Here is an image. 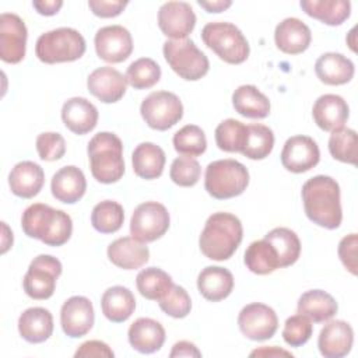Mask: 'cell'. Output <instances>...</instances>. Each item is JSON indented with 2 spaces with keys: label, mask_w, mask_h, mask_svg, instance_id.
Masks as SVG:
<instances>
[{
  "label": "cell",
  "mask_w": 358,
  "mask_h": 358,
  "mask_svg": "<svg viewBox=\"0 0 358 358\" xmlns=\"http://www.w3.org/2000/svg\"><path fill=\"white\" fill-rule=\"evenodd\" d=\"M302 201L306 217L316 225L336 229L343 221L340 186L331 176L316 175L302 186Z\"/></svg>",
  "instance_id": "6da1fadb"
},
{
  "label": "cell",
  "mask_w": 358,
  "mask_h": 358,
  "mask_svg": "<svg viewBox=\"0 0 358 358\" xmlns=\"http://www.w3.org/2000/svg\"><path fill=\"white\" fill-rule=\"evenodd\" d=\"M21 227L27 236L39 239L48 246L64 245L73 232L71 217L43 203H34L25 208Z\"/></svg>",
  "instance_id": "7a4b0ae2"
},
{
  "label": "cell",
  "mask_w": 358,
  "mask_h": 358,
  "mask_svg": "<svg viewBox=\"0 0 358 358\" xmlns=\"http://www.w3.org/2000/svg\"><path fill=\"white\" fill-rule=\"evenodd\" d=\"M243 228L241 220L231 213L211 214L199 238L201 253L211 260L222 262L229 259L241 245Z\"/></svg>",
  "instance_id": "3957f363"
},
{
  "label": "cell",
  "mask_w": 358,
  "mask_h": 358,
  "mask_svg": "<svg viewBox=\"0 0 358 358\" xmlns=\"http://www.w3.org/2000/svg\"><path fill=\"white\" fill-rule=\"evenodd\" d=\"M92 176L105 185L115 183L124 173L123 143L110 131L96 133L87 147Z\"/></svg>",
  "instance_id": "277c9868"
},
{
  "label": "cell",
  "mask_w": 358,
  "mask_h": 358,
  "mask_svg": "<svg viewBox=\"0 0 358 358\" xmlns=\"http://www.w3.org/2000/svg\"><path fill=\"white\" fill-rule=\"evenodd\" d=\"M201 39L221 60L241 64L249 57V42L242 31L227 21L208 22L201 29Z\"/></svg>",
  "instance_id": "5b68a950"
},
{
  "label": "cell",
  "mask_w": 358,
  "mask_h": 358,
  "mask_svg": "<svg viewBox=\"0 0 358 358\" xmlns=\"http://www.w3.org/2000/svg\"><path fill=\"white\" fill-rule=\"evenodd\" d=\"M249 185V172L236 159H217L207 165L204 187L210 196L225 200L242 194Z\"/></svg>",
  "instance_id": "8992f818"
},
{
  "label": "cell",
  "mask_w": 358,
  "mask_h": 358,
  "mask_svg": "<svg viewBox=\"0 0 358 358\" xmlns=\"http://www.w3.org/2000/svg\"><path fill=\"white\" fill-rule=\"evenodd\" d=\"M85 39L74 28H56L42 34L35 45L36 57L48 64L74 62L85 53Z\"/></svg>",
  "instance_id": "52a82bcc"
},
{
  "label": "cell",
  "mask_w": 358,
  "mask_h": 358,
  "mask_svg": "<svg viewBox=\"0 0 358 358\" xmlns=\"http://www.w3.org/2000/svg\"><path fill=\"white\" fill-rule=\"evenodd\" d=\"M162 52L169 67L183 80L197 81L208 73L207 56L189 38L166 41Z\"/></svg>",
  "instance_id": "ba28073f"
},
{
  "label": "cell",
  "mask_w": 358,
  "mask_h": 358,
  "mask_svg": "<svg viewBox=\"0 0 358 358\" xmlns=\"http://www.w3.org/2000/svg\"><path fill=\"white\" fill-rule=\"evenodd\" d=\"M140 113L144 122L154 130H168L183 116V105L179 96L169 91H154L143 99Z\"/></svg>",
  "instance_id": "9c48e42d"
},
{
  "label": "cell",
  "mask_w": 358,
  "mask_h": 358,
  "mask_svg": "<svg viewBox=\"0 0 358 358\" xmlns=\"http://www.w3.org/2000/svg\"><path fill=\"white\" fill-rule=\"evenodd\" d=\"M62 263L50 255L36 256L24 275L22 285L25 294L32 299H48L53 295L56 281L62 274Z\"/></svg>",
  "instance_id": "30bf717a"
},
{
  "label": "cell",
  "mask_w": 358,
  "mask_h": 358,
  "mask_svg": "<svg viewBox=\"0 0 358 358\" xmlns=\"http://www.w3.org/2000/svg\"><path fill=\"white\" fill-rule=\"evenodd\" d=\"M169 213L158 201L138 204L130 220V235L144 243L159 239L169 228Z\"/></svg>",
  "instance_id": "8fae6325"
},
{
  "label": "cell",
  "mask_w": 358,
  "mask_h": 358,
  "mask_svg": "<svg viewBox=\"0 0 358 358\" xmlns=\"http://www.w3.org/2000/svg\"><path fill=\"white\" fill-rule=\"evenodd\" d=\"M238 326L245 337L253 341L271 338L278 329V317L273 308L253 302L242 308L238 315Z\"/></svg>",
  "instance_id": "7c38bea8"
},
{
  "label": "cell",
  "mask_w": 358,
  "mask_h": 358,
  "mask_svg": "<svg viewBox=\"0 0 358 358\" xmlns=\"http://www.w3.org/2000/svg\"><path fill=\"white\" fill-rule=\"evenodd\" d=\"M28 31L21 17L13 13L0 15V57L10 64L20 63L27 50Z\"/></svg>",
  "instance_id": "4fadbf2b"
},
{
  "label": "cell",
  "mask_w": 358,
  "mask_h": 358,
  "mask_svg": "<svg viewBox=\"0 0 358 358\" xmlns=\"http://www.w3.org/2000/svg\"><path fill=\"white\" fill-rule=\"evenodd\" d=\"M95 50L99 59L108 63L124 62L133 52L130 32L122 25H106L96 31Z\"/></svg>",
  "instance_id": "5bb4252c"
},
{
  "label": "cell",
  "mask_w": 358,
  "mask_h": 358,
  "mask_svg": "<svg viewBox=\"0 0 358 358\" xmlns=\"http://www.w3.org/2000/svg\"><path fill=\"white\" fill-rule=\"evenodd\" d=\"M196 14L189 3L166 1L158 11V27L171 39H185L194 29Z\"/></svg>",
  "instance_id": "9a60e30c"
},
{
  "label": "cell",
  "mask_w": 358,
  "mask_h": 358,
  "mask_svg": "<svg viewBox=\"0 0 358 358\" xmlns=\"http://www.w3.org/2000/svg\"><path fill=\"white\" fill-rule=\"evenodd\" d=\"M320 151L316 141L309 136L289 137L281 151L282 166L294 173H302L319 164Z\"/></svg>",
  "instance_id": "2e32d148"
},
{
  "label": "cell",
  "mask_w": 358,
  "mask_h": 358,
  "mask_svg": "<svg viewBox=\"0 0 358 358\" xmlns=\"http://www.w3.org/2000/svg\"><path fill=\"white\" fill-rule=\"evenodd\" d=\"M95 315L92 302L81 295L69 298L60 309V324L66 336L78 338L85 336L94 326Z\"/></svg>",
  "instance_id": "e0dca14e"
},
{
  "label": "cell",
  "mask_w": 358,
  "mask_h": 358,
  "mask_svg": "<svg viewBox=\"0 0 358 358\" xmlns=\"http://www.w3.org/2000/svg\"><path fill=\"white\" fill-rule=\"evenodd\" d=\"M88 91L103 103H113L123 98L127 88L126 76L119 70L102 66L95 69L87 78Z\"/></svg>",
  "instance_id": "ac0fdd59"
},
{
  "label": "cell",
  "mask_w": 358,
  "mask_h": 358,
  "mask_svg": "<svg viewBox=\"0 0 358 358\" xmlns=\"http://www.w3.org/2000/svg\"><path fill=\"white\" fill-rule=\"evenodd\" d=\"M354 343V330L344 320H331L323 326L319 333L317 347L326 358L345 357Z\"/></svg>",
  "instance_id": "d6986e66"
},
{
  "label": "cell",
  "mask_w": 358,
  "mask_h": 358,
  "mask_svg": "<svg viewBox=\"0 0 358 358\" xmlns=\"http://www.w3.org/2000/svg\"><path fill=\"white\" fill-rule=\"evenodd\" d=\"M315 123L324 131L344 127L350 116V108L343 96L336 94L320 95L312 108Z\"/></svg>",
  "instance_id": "ffe728a7"
},
{
  "label": "cell",
  "mask_w": 358,
  "mask_h": 358,
  "mask_svg": "<svg viewBox=\"0 0 358 358\" xmlns=\"http://www.w3.org/2000/svg\"><path fill=\"white\" fill-rule=\"evenodd\" d=\"M274 41L281 52L287 55H299L309 48L312 32L299 18L288 17L275 27Z\"/></svg>",
  "instance_id": "44dd1931"
},
{
  "label": "cell",
  "mask_w": 358,
  "mask_h": 358,
  "mask_svg": "<svg viewBox=\"0 0 358 358\" xmlns=\"http://www.w3.org/2000/svg\"><path fill=\"white\" fill-rule=\"evenodd\" d=\"M62 120L70 131L83 136L95 129L98 123V109L88 99L73 96L63 103Z\"/></svg>",
  "instance_id": "7402d4cb"
},
{
  "label": "cell",
  "mask_w": 358,
  "mask_h": 358,
  "mask_svg": "<svg viewBox=\"0 0 358 358\" xmlns=\"http://www.w3.org/2000/svg\"><path fill=\"white\" fill-rule=\"evenodd\" d=\"M50 190L56 200L66 204H74L84 196L87 190V180L80 168L66 165L53 175Z\"/></svg>",
  "instance_id": "603a6c76"
},
{
  "label": "cell",
  "mask_w": 358,
  "mask_h": 358,
  "mask_svg": "<svg viewBox=\"0 0 358 358\" xmlns=\"http://www.w3.org/2000/svg\"><path fill=\"white\" fill-rule=\"evenodd\" d=\"M108 257L119 268L136 270L148 262L150 250L144 242L123 236L108 246Z\"/></svg>",
  "instance_id": "cb8c5ba5"
},
{
  "label": "cell",
  "mask_w": 358,
  "mask_h": 358,
  "mask_svg": "<svg viewBox=\"0 0 358 358\" xmlns=\"http://www.w3.org/2000/svg\"><path fill=\"white\" fill-rule=\"evenodd\" d=\"M45 183V172L32 161H21L14 165L8 175V186L13 194L21 199H32Z\"/></svg>",
  "instance_id": "d4e9b609"
},
{
  "label": "cell",
  "mask_w": 358,
  "mask_h": 358,
  "mask_svg": "<svg viewBox=\"0 0 358 358\" xmlns=\"http://www.w3.org/2000/svg\"><path fill=\"white\" fill-rule=\"evenodd\" d=\"M130 345L141 354H152L158 351L165 341V330L162 324L151 317H138L127 331Z\"/></svg>",
  "instance_id": "484cf974"
},
{
  "label": "cell",
  "mask_w": 358,
  "mask_h": 358,
  "mask_svg": "<svg viewBox=\"0 0 358 358\" xmlns=\"http://www.w3.org/2000/svg\"><path fill=\"white\" fill-rule=\"evenodd\" d=\"M315 73L317 78L327 85H343L351 81L355 67L347 56L336 52H327L316 60Z\"/></svg>",
  "instance_id": "4316f807"
},
{
  "label": "cell",
  "mask_w": 358,
  "mask_h": 358,
  "mask_svg": "<svg viewBox=\"0 0 358 358\" xmlns=\"http://www.w3.org/2000/svg\"><path fill=\"white\" fill-rule=\"evenodd\" d=\"M18 331L31 344L43 343L53 333V316L45 308H28L18 317Z\"/></svg>",
  "instance_id": "83f0119b"
},
{
  "label": "cell",
  "mask_w": 358,
  "mask_h": 358,
  "mask_svg": "<svg viewBox=\"0 0 358 358\" xmlns=\"http://www.w3.org/2000/svg\"><path fill=\"white\" fill-rule=\"evenodd\" d=\"M197 288L207 301H222L234 289V275L228 268L207 266L197 277Z\"/></svg>",
  "instance_id": "f1b7e54d"
},
{
  "label": "cell",
  "mask_w": 358,
  "mask_h": 358,
  "mask_svg": "<svg viewBox=\"0 0 358 358\" xmlns=\"http://www.w3.org/2000/svg\"><path fill=\"white\" fill-rule=\"evenodd\" d=\"M165 161L166 157L164 150L159 145L150 141L140 143L131 154L134 173L145 180L159 178L164 172Z\"/></svg>",
  "instance_id": "f546056e"
},
{
  "label": "cell",
  "mask_w": 358,
  "mask_h": 358,
  "mask_svg": "<svg viewBox=\"0 0 358 358\" xmlns=\"http://www.w3.org/2000/svg\"><path fill=\"white\" fill-rule=\"evenodd\" d=\"M298 313L306 316L313 323L330 320L338 310L336 299L326 291L309 289L298 299Z\"/></svg>",
  "instance_id": "4dcf8cb0"
},
{
  "label": "cell",
  "mask_w": 358,
  "mask_h": 358,
  "mask_svg": "<svg viewBox=\"0 0 358 358\" xmlns=\"http://www.w3.org/2000/svg\"><path fill=\"white\" fill-rule=\"evenodd\" d=\"M101 309L108 320L122 323L133 315L136 309V298L129 288L115 285L102 294Z\"/></svg>",
  "instance_id": "1f68e13d"
},
{
  "label": "cell",
  "mask_w": 358,
  "mask_h": 358,
  "mask_svg": "<svg viewBox=\"0 0 358 358\" xmlns=\"http://www.w3.org/2000/svg\"><path fill=\"white\" fill-rule=\"evenodd\" d=\"M232 105L239 115L250 119H263L270 113L268 98L250 84L241 85L234 91Z\"/></svg>",
  "instance_id": "d6a6232c"
},
{
  "label": "cell",
  "mask_w": 358,
  "mask_h": 358,
  "mask_svg": "<svg viewBox=\"0 0 358 358\" xmlns=\"http://www.w3.org/2000/svg\"><path fill=\"white\" fill-rule=\"evenodd\" d=\"M299 6L309 17L331 27L343 24L351 14L348 0H301Z\"/></svg>",
  "instance_id": "836d02e7"
},
{
  "label": "cell",
  "mask_w": 358,
  "mask_h": 358,
  "mask_svg": "<svg viewBox=\"0 0 358 358\" xmlns=\"http://www.w3.org/2000/svg\"><path fill=\"white\" fill-rule=\"evenodd\" d=\"M243 262L252 273L259 275L270 274L280 268L277 252L264 238L255 241L248 246Z\"/></svg>",
  "instance_id": "e575fe53"
},
{
  "label": "cell",
  "mask_w": 358,
  "mask_h": 358,
  "mask_svg": "<svg viewBox=\"0 0 358 358\" xmlns=\"http://www.w3.org/2000/svg\"><path fill=\"white\" fill-rule=\"evenodd\" d=\"M264 239L268 241L275 249L280 267H288L299 259L301 241L292 229L285 227L274 228L268 234H266Z\"/></svg>",
  "instance_id": "d590c367"
},
{
  "label": "cell",
  "mask_w": 358,
  "mask_h": 358,
  "mask_svg": "<svg viewBox=\"0 0 358 358\" xmlns=\"http://www.w3.org/2000/svg\"><path fill=\"white\" fill-rule=\"evenodd\" d=\"M136 285L144 298L150 301H159L169 292L173 282L171 275L164 270L158 267H148L143 268L137 274Z\"/></svg>",
  "instance_id": "8d00e7d4"
},
{
  "label": "cell",
  "mask_w": 358,
  "mask_h": 358,
  "mask_svg": "<svg viewBox=\"0 0 358 358\" xmlns=\"http://www.w3.org/2000/svg\"><path fill=\"white\" fill-rule=\"evenodd\" d=\"M274 147V133L268 126L253 123L248 126V137L241 154L249 159H264Z\"/></svg>",
  "instance_id": "74e56055"
},
{
  "label": "cell",
  "mask_w": 358,
  "mask_h": 358,
  "mask_svg": "<svg viewBox=\"0 0 358 358\" xmlns=\"http://www.w3.org/2000/svg\"><path fill=\"white\" fill-rule=\"evenodd\" d=\"M124 221L123 207L113 200L98 203L91 213V224L101 234H113L122 228Z\"/></svg>",
  "instance_id": "f35d334b"
},
{
  "label": "cell",
  "mask_w": 358,
  "mask_h": 358,
  "mask_svg": "<svg viewBox=\"0 0 358 358\" xmlns=\"http://www.w3.org/2000/svg\"><path fill=\"white\" fill-rule=\"evenodd\" d=\"M214 136L220 150L242 152L248 137V126L236 119H225L215 127Z\"/></svg>",
  "instance_id": "ab89813d"
},
{
  "label": "cell",
  "mask_w": 358,
  "mask_h": 358,
  "mask_svg": "<svg viewBox=\"0 0 358 358\" xmlns=\"http://www.w3.org/2000/svg\"><path fill=\"white\" fill-rule=\"evenodd\" d=\"M176 152L183 157H199L207 148V138L201 127L196 124H186L179 129L172 138Z\"/></svg>",
  "instance_id": "60d3db41"
},
{
  "label": "cell",
  "mask_w": 358,
  "mask_h": 358,
  "mask_svg": "<svg viewBox=\"0 0 358 358\" xmlns=\"http://www.w3.org/2000/svg\"><path fill=\"white\" fill-rule=\"evenodd\" d=\"M161 78V67L150 57L134 60L126 70V80L134 90H147L154 87Z\"/></svg>",
  "instance_id": "b9f144b4"
},
{
  "label": "cell",
  "mask_w": 358,
  "mask_h": 358,
  "mask_svg": "<svg viewBox=\"0 0 358 358\" xmlns=\"http://www.w3.org/2000/svg\"><path fill=\"white\" fill-rule=\"evenodd\" d=\"M329 151L337 161L357 164V133L352 129L341 127L331 131L329 138Z\"/></svg>",
  "instance_id": "7bdbcfd3"
},
{
  "label": "cell",
  "mask_w": 358,
  "mask_h": 358,
  "mask_svg": "<svg viewBox=\"0 0 358 358\" xmlns=\"http://www.w3.org/2000/svg\"><path fill=\"white\" fill-rule=\"evenodd\" d=\"M200 175L201 166L197 159L183 155L175 158L169 169V178L172 179V182L182 187L194 186L199 182Z\"/></svg>",
  "instance_id": "ee69618b"
},
{
  "label": "cell",
  "mask_w": 358,
  "mask_h": 358,
  "mask_svg": "<svg viewBox=\"0 0 358 358\" xmlns=\"http://www.w3.org/2000/svg\"><path fill=\"white\" fill-rule=\"evenodd\" d=\"M312 322L306 316L296 313L285 320L282 329V338L291 347H301L309 341V338L312 337Z\"/></svg>",
  "instance_id": "f6af8a7d"
},
{
  "label": "cell",
  "mask_w": 358,
  "mask_h": 358,
  "mask_svg": "<svg viewBox=\"0 0 358 358\" xmlns=\"http://www.w3.org/2000/svg\"><path fill=\"white\" fill-rule=\"evenodd\" d=\"M159 308L175 319H183L190 313L192 301L187 291L180 285H172L169 292L158 301Z\"/></svg>",
  "instance_id": "bcb514c9"
},
{
  "label": "cell",
  "mask_w": 358,
  "mask_h": 358,
  "mask_svg": "<svg viewBox=\"0 0 358 358\" xmlns=\"http://www.w3.org/2000/svg\"><path fill=\"white\" fill-rule=\"evenodd\" d=\"M36 151L39 158L43 161H57L66 152V141L59 133H41L36 137Z\"/></svg>",
  "instance_id": "7dc6e473"
},
{
  "label": "cell",
  "mask_w": 358,
  "mask_h": 358,
  "mask_svg": "<svg viewBox=\"0 0 358 358\" xmlns=\"http://www.w3.org/2000/svg\"><path fill=\"white\" fill-rule=\"evenodd\" d=\"M357 234H350L344 236L338 243V257L344 267L354 275H357Z\"/></svg>",
  "instance_id": "c3c4849f"
},
{
  "label": "cell",
  "mask_w": 358,
  "mask_h": 358,
  "mask_svg": "<svg viewBox=\"0 0 358 358\" xmlns=\"http://www.w3.org/2000/svg\"><path fill=\"white\" fill-rule=\"evenodd\" d=\"M127 6V1L123 0H90L88 7L91 11L101 18H112L119 15L124 7Z\"/></svg>",
  "instance_id": "681fc988"
},
{
  "label": "cell",
  "mask_w": 358,
  "mask_h": 358,
  "mask_svg": "<svg viewBox=\"0 0 358 358\" xmlns=\"http://www.w3.org/2000/svg\"><path fill=\"white\" fill-rule=\"evenodd\" d=\"M115 355V352L110 350V347L103 343V341H99V340H90V341H85L83 343L74 357L76 358H98V357H106V358H112Z\"/></svg>",
  "instance_id": "f907efd6"
},
{
  "label": "cell",
  "mask_w": 358,
  "mask_h": 358,
  "mask_svg": "<svg viewBox=\"0 0 358 358\" xmlns=\"http://www.w3.org/2000/svg\"><path fill=\"white\" fill-rule=\"evenodd\" d=\"M171 358L173 357H201V352L199 351V348L190 343V341H178L173 347L172 351L169 354Z\"/></svg>",
  "instance_id": "816d5d0a"
},
{
  "label": "cell",
  "mask_w": 358,
  "mask_h": 358,
  "mask_svg": "<svg viewBox=\"0 0 358 358\" xmlns=\"http://www.w3.org/2000/svg\"><path fill=\"white\" fill-rule=\"evenodd\" d=\"M34 8L42 15H55L63 6L62 0H34Z\"/></svg>",
  "instance_id": "f5cc1de1"
},
{
  "label": "cell",
  "mask_w": 358,
  "mask_h": 358,
  "mask_svg": "<svg viewBox=\"0 0 358 358\" xmlns=\"http://www.w3.org/2000/svg\"><path fill=\"white\" fill-rule=\"evenodd\" d=\"M197 3L207 13H221V11H224V10H227L232 6V1H229V0H213V1L199 0Z\"/></svg>",
  "instance_id": "db71d44e"
},
{
  "label": "cell",
  "mask_w": 358,
  "mask_h": 358,
  "mask_svg": "<svg viewBox=\"0 0 358 358\" xmlns=\"http://www.w3.org/2000/svg\"><path fill=\"white\" fill-rule=\"evenodd\" d=\"M292 357V354L289 351H285V350H281L275 345H271V347H262L259 350H253L250 352V357Z\"/></svg>",
  "instance_id": "11a10c76"
},
{
  "label": "cell",
  "mask_w": 358,
  "mask_h": 358,
  "mask_svg": "<svg viewBox=\"0 0 358 358\" xmlns=\"http://www.w3.org/2000/svg\"><path fill=\"white\" fill-rule=\"evenodd\" d=\"M3 224V248H1V253H6L8 250V248L13 245V232L8 231V227L6 222Z\"/></svg>",
  "instance_id": "9f6ffc18"
}]
</instances>
